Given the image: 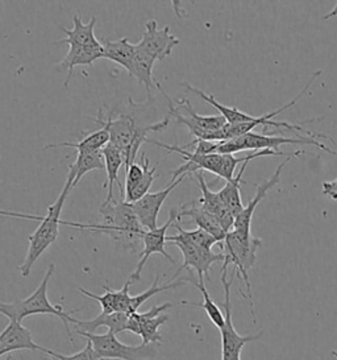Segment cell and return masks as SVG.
I'll list each match as a JSON object with an SVG mask.
<instances>
[{
  "instance_id": "1",
  "label": "cell",
  "mask_w": 337,
  "mask_h": 360,
  "mask_svg": "<svg viewBox=\"0 0 337 360\" xmlns=\"http://www.w3.org/2000/svg\"><path fill=\"white\" fill-rule=\"evenodd\" d=\"M99 212L102 223H78V229L105 233L115 243L136 252L147 230L141 226L132 205L124 200L112 203L103 202Z\"/></svg>"
},
{
  "instance_id": "2",
  "label": "cell",
  "mask_w": 337,
  "mask_h": 360,
  "mask_svg": "<svg viewBox=\"0 0 337 360\" xmlns=\"http://www.w3.org/2000/svg\"><path fill=\"white\" fill-rule=\"evenodd\" d=\"M55 265L51 264L48 266L45 276L42 278L39 288L32 293L31 296L24 300H16L13 302H0V314L8 318L10 321L15 322H22L24 318L34 316V314H48L58 317L62 321L63 326L66 328L70 342L74 345L72 331H70V323H75V318L72 317L75 313H79V310H72L65 311L61 305H53L48 298V284L49 280L54 274Z\"/></svg>"
},
{
  "instance_id": "3",
  "label": "cell",
  "mask_w": 337,
  "mask_h": 360,
  "mask_svg": "<svg viewBox=\"0 0 337 360\" xmlns=\"http://www.w3.org/2000/svg\"><path fill=\"white\" fill-rule=\"evenodd\" d=\"M115 111H110L107 117H103L102 110H99L98 119H100L110 131V143L119 149L126 159V169L132 165L136 159L137 152L143 143H147L149 132H161L166 129L170 122V117H165V120L149 124V126H138L136 119L131 115L121 114L114 117Z\"/></svg>"
},
{
  "instance_id": "4",
  "label": "cell",
  "mask_w": 337,
  "mask_h": 360,
  "mask_svg": "<svg viewBox=\"0 0 337 360\" xmlns=\"http://www.w3.org/2000/svg\"><path fill=\"white\" fill-rule=\"evenodd\" d=\"M73 182L74 176L69 172L67 180H66L61 194L58 195L55 202L48 207V214L42 218V221H40V224L34 230V233L29 235V247H28V251L25 255L24 263L19 266V271L22 277H28L31 275L33 265L36 264V262L40 259V256L57 240L58 233H60V224H66V226L73 227V222H66V221L60 219L66 198L69 197L70 191H73L72 189Z\"/></svg>"
},
{
  "instance_id": "5",
  "label": "cell",
  "mask_w": 337,
  "mask_h": 360,
  "mask_svg": "<svg viewBox=\"0 0 337 360\" xmlns=\"http://www.w3.org/2000/svg\"><path fill=\"white\" fill-rule=\"evenodd\" d=\"M261 239L251 236H245L242 233H236L232 230L231 233H227L225 240L220 243L221 251L224 255V262L221 271H227L230 265H233V275L239 276L240 281L246 286V300L251 307V314L253 321L256 322L254 316V307H253L252 288L248 272L252 269L256 264L257 259V250L261 245Z\"/></svg>"
},
{
  "instance_id": "6",
  "label": "cell",
  "mask_w": 337,
  "mask_h": 360,
  "mask_svg": "<svg viewBox=\"0 0 337 360\" xmlns=\"http://www.w3.org/2000/svg\"><path fill=\"white\" fill-rule=\"evenodd\" d=\"M282 144H310L315 146L316 148L323 149L331 155H336L337 150H332L320 143L317 139L300 136V138H284V136H274V135H265V134H254L249 132L242 138L233 139L228 141H219V147L216 149V153L219 155H233L236 152L242 150H263V149H272L275 152H279V147Z\"/></svg>"
},
{
  "instance_id": "7",
  "label": "cell",
  "mask_w": 337,
  "mask_h": 360,
  "mask_svg": "<svg viewBox=\"0 0 337 360\" xmlns=\"http://www.w3.org/2000/svg\"><path fill=\"white\" fill-rule=\"evenodd\" d=\"M233 274L230 280H227V271H221V284L224 288V317L225 322L220 328L221 334V360L242 359V349L245 345L258 340L263 337V331L256 335H242L236 331L232 321L231 286L233 283Z\"/></svg>"
},
{
  "instance_id": "8",
  "label": "cell",
  "mask_w": 337,
  "mask_h": 360,
  "mask_svg": "<svg viewBox=\"0 0 337 360\" xmlns=\"http://www.w3.org/2000/svg\"><path fill=\"white\" fill-rule=\"evenodd\" d=\"M78 335L84 337L91 342L95 351L99 356L107 360H147L156 356L157 349L154 345H140V346H128L121 343L115 334L107 331L105 334H90L77 331Z\"/></svg>"
},
{
  "instance_id": "9",
  "label": "cell",
  "mask_w": 337,
  "mask_h": 360,
  "mask_svg": "<svg viewBox=\"0 0 337 360\" xmlns=\"http://www.w3.org/2000/svg\"><path fill=\"white\" fill-rule=\"evenodd\" d=\"M168 102V117H174L178 124L189 128L191 135L198 140H207L211 134L219 131L227 124L221 115L204 117L198 114L190 103L189 99H179L174 105L171 98L165 96Z\"/></svg>"
},
{
  "instance_id": "10",
  "label": "cell",
  "mask_w": 337,
  "mask_h": 360,
  "mask_svg": "<svg viewBox=\"0 0 337 360\" xmlns=\"http://www.w3.org/2000/svg\"><path fill=\"white\" fill-rule=\"evenodd\" d=\"M177 231L178 233H176L174 236L166 238V242L176 244L183 256V263L179 266L177 274L173 277V281L180 275V272L183 269L195 271L198 275V281H204V276L209 278L211 265L218 263V262H224V255L223 252L215 254V252H212V250L201 248L199 245L189 240L179 230Z\"/></svg>"
},
{
  "instance_id": "11",
  "label": "cell",
  "mask_w": 337,
  "mask_h": 360,
  "mask_svg": "<svg viewBox=\"0 0 337 360\" xmlns=\"http://www.w3.org/2000/svg\"><path fill=\"white\" fill-rule=\"evenodd\" d=\"M171 304L166 302L158 307H150L145 313H132L128 316L126 331H131L143 339V345L162 343L159 328L168 322V314H164L171 309Z\"/></svg>"
},
{
  "instance_id": "12",
  "label": "cell",
  "mask_w": 337,
  "mask_h": 360,
  "mask_svg": "<svg viewBox=\"0 0 337 360\" xmlns=\"http://www.w3.org/2000/svg\"><path fill=\"white\" fill-rule=\"evenodd\" d=\"M147 143L157 146L159 148L166 149L168 152H176L179 153L183 159H185V164L182 167H179L178 169L173 172V179L170 182L178 180L180 176H192L197 172H201V170H207L210 173H213L219 177L220 174L221 164H223V155L219 153H212V155H198L195 152H189L186 149L178 147V146H168V144H164L159 143L156 140H149L147 139Z\"/></svg>"
},
{
  "instance_id": "13",
  "label": "cell",
  "mask_w": 337,
  "mask_h": 360,
  "mask_svg": "<svg viewBox=\"0 0 337 360\" xmlns=\"http://www.w3.org/2000/svg\"><path fill=\"white\" fill-rule=\"evenodd\" d=\"M305 153H307L305 150H296L293 156L287 158L282 164L278 165V168L274 172V174L270 177V180L263 181V184H254V186H256V195H254V198L249 201V203L244 207V210L234 219L233 230L236 233H242V235H245V236H251L252 235L253 214L256 212L257 206L266 198L267 191H272L275 185L279 184V177H281V173H282L284 167L291 161V159L298 158L300 155H305Z\"/></svg>"
},
{
  "instance_id": "14",
  "label": "cell",
  "mask_w": 337,
  "mask_h": 360,
  "mask_svg": "<svg viewBox=\"0 0 337 360\" xmlns=\"http://www.w3.org/2000/svg\"><path fill=\"white\" fill-rule=\"evenodd\" d=\"M178 221V212L171 210L170 215H168V222L165 223L162 227H158L156 230H149L144 233L143 236V244H144V250L141 252V257L140 262L137 264L136 269L132 275L129 276V280L132 283L138 281L141 277V272L144 269V266L147 264V259L152 255L159 254L162 255L164 257H166L171 264H176V260L166 252L165 250V244H166V233L168 230L173 226V223Z\"/></svg>"
},
{
  "instance_id": "15",
  "label": "cell",
  "mask_w": 337,
  "mask_h": 360,
  "mask_svg": "<svg viewBox=\"0 0 337 360\" xmlns=\"http://www.w3.org/2000/svg\"><path fill=\"white\" fill-rule=\"evenodd\" d=\"M180 40L170 33L168 25L162 30H158L156 20H149L145 24V32L140 43L136 44L137 48L150 54L156 60H165L171 56L173 49L179 45Z\"/></svg>"
},
{
  "instance_id": "16",
  "label": "cell",
  "mask_w": 337,
  "mask_h": 360,
  "mask_svg": "<svg viewBox=\"0 0 337 360\" xmlns=\"http://www.w3.org/2000/svg\"><path fill=\"white\" fill-rule=\"evenodd\" d=\"M185 179H186V176H180L178 180L170 182L168 188H165L164 191L147 193V195H144L141 200H138L135 203H131L141 226L147 231L158 229V214H159L164 202L166 201L170 193L174 191Z\"/></svg>"
},
{
  "instance_id": "17",
  "label": "cell",
  "mask_w": 337,
  "mask_h": 360,
  "mask_svg": "<svg viewBox=\"0 0 337 360\" xmlns=\"http://www.w3.org/2000/svg\"><path fill=\"white\" fill-rule=\"evenodd\" d=\"M195 179H197V184L201 191V197L198 200V203L219 221L225 233H231L236 218L230 212V209L225 206V203L221 201L219 191L215 193V191H210L201 172L195 173Z\"/></svg>"
},
{
  "instance_id": "18",
  "label": "cell",
  "mask_w": 337,
  "mask_h": 360,
  "mask_svg": "<svg viewBox=\"0 0 337 360\" xmlns=\"http://www.w3.org/2000/svg\"><path fill=\"white\" fill-rule=\"evenodd\" d=\"M0 346L6 351V354H10L13 351L21 349H29V351H40L51 356L52 349H45L40 345H37L33 340L31 330L22 326L20 322L10 321V323L0 333Z\"/></svg>"
},
{
  "instance_id": "19",
  "label": "cell",
  "mask_w": 337,
  "mask_h": 360,
  "mask_svg": "<svg viewBox=\"0 0 337 360\" xmlns=\"http://www.w3.org/2000/svg\"><path fill=\"white\" fill-rule=\"evenodd\" d=\"M132 284L133 283L131 280H128L126 285L123 286L120 290H114V289L105 285V293L102 296H96L84 288H79L78 290L84 296L98 301L102 307L100 313H105V314L126 313L129 316V307H131V301H132V296L129 295V288Z\"/></svg>"
},
{
  "instance_id": "20",
  "label": "cell",
  "mask_w": 337,
  "mask_h": 360,
  "mask_svg": "<svg viewBox=\"0 0 337 360\" xmlns=\"http://www.w3.org/2000/svg\"><path fill=\"white\" fill-rule=\"evenodd\" d=\"M99 58H105V48L99 41L90 44L87 46H70L69 52L63 57L62 61L60 63V68L67 70V77L63 82V86L65 87L69 86V81L73 75L75 66H78V65H93Z\"/></svg>"
},
{
  "instance_id": "21",
  "label": "cell",
  "mask_w": 337,
  "mask_h": 360,
  "mask_svg": "<svg viewBox=\"0 0 337 360\" xmlns=\"http://www.w3.org/2000/svg\"><path fill=\"white\" fill-rule=\"evenodd\" d=\"M187 217L192 222L195 223L198 226V229L204 230L206 233L212 235L219 244L223 243L225 240V236L227 233L224 231V229L221 227L219 221L211 214L207 212L206 209H203L200 206L199 203L195 205L194 202L186 205V206H182L180 212H178V219L180 221L182 218Z\"/></svg>"
},
{
  "instance_id": "22",
  "label": "cell",
  "mask_w": 337,
  "mask_h": 360,
  "mask_svg": "<svg viewBox=\"0 0 337 360\" xmlns=\"http://www.w3.org/2000/svg\"><path fill=\"white\" fill-rule=\"evenodd\" d=\"M156 63V58L152 57L150 54L145 53L144 51L138 49L136 46V54L133 58V64L131 66V70L128 75L131 77H135L140 84L145 86L147 89V98H150V90L157 89L164 96H168L165 90L161 87L157 81L153 77V66Z\"/></svg>"
},
{
  "instance_id": "23",
  "label": "cell",
  "mask_w": 337,
  "mask_h": 360,
  "mask_svg": "<svg viewBox=\"0 0 337 360\" xmlns=\"http://www.w3.org/2000/svg\"><path fill=\"white\" fill-rule=\"evenodd\" d=\"M95 123L100 124V128L96 129L91 134H87L84 139L78 140L77 143H57V144H51L45 149L58 148V147H66V148L75 149L77 153H84V152H94V150H102L105 146L110 143V131L108 127L100 119H95Z\"/></svg>"
},
{
  "instance_id": "24",
  "label": "cell",
  "mask_w": 337,
  "mask_h": 360,
  "mask_svg": "<svg viewBox=\"0 0 337 360\" xmlns=\"http://www.w3.org/2000/svg\"><path fill=\"white\" fill-rule=\"evenodd\" d=\"M103 158H105V173H107V182L103 188H108V194L105 198V203H112L114 201V186L115 184L119 185V189L121 191V184L119 182V170L121 167H126V159L124 155L108 143L105 148L102 149Z\"/></svg>"
},
{
  "instance_id": "25",
  "label": "cell",
  "mask_w": 337,
  "mask_h": 360,
  "mask_svg": "<svg viewBox=\"0 0 337 360\" xmlns=\"http://www.w3.org/2000/svg\"><path fill=\"white\" fill-rule=\"evenodd\" d=\"M73 24V30H67L61 25L58 27L66 34V37L62 40H58L57 43L67 44L70 48V46H87L90 44L98 41V39L95 37V25H96L95 16H93L91 20L87 24H84L79 15H74Z\"/></svg>"
},
{
  "instance_id": "26",
  "label": "cell",
  "mask_w": 337,
  "mask_h": 360,
  "mask_svg": "<svg viewBox=\"0 0 337 360\" xmlns=\"http://www.w3.org/2000/svg\"><path fill=\"white\" fill-rule=\"evenodd\" d=\"M126 322H128V314H126V313H111V314L100 313L98 317L90 319V321L77 319L75 325L79 326L77 331L95 334V331L98 328H107L108 331H111L112 334L117 335V334L126 331Z\"/></svg>"
},
{
  "instance_id": "27",
  "label": "cell",
  "mask_w": 337,
  "mask_h": 360,
  "mask_svg": "<svg viewBox=\"0 0 337 360\" xmlns=\"http://www.w3.org/2000/svg\"><path fill=\"white\" fill-rule=\"evenodd\" d=\"M103 48H105V58L120 65L121 68L126 69V72L131 70V66L133 64V58L136 54V44H131L128 37H123L116 41L105 40Z\"/></svg>"
},
{
  "instance_id": "28",
  "label": "cell",
  "mask_w": 337,
  "mask_h": 360,
  "mask_svg": "<svg viewBox=\"0 0 337 360\" xmlns=\"http://www.w3.org/2000/svg\"><path fill=\"white\" fill-rule=\"evenodd\" d=\"M91 170H105V158L102 150L77 153V160L69 167V172L74 176L72 189Z\"/></svg>"
},
{
  "instance_id": "29",
  "label": "cell",
  "mask_w": 337,
  "mask_h": 360,
  "mask_svg": "<svg viewBox=\"0 0 337 360\" xmlns=\"http://www.w3.org/2000/svg\"><path fill=\"white\" fill-rule=\"evenodd\" d=\"M249 161H252V160L245 161L242 164V169L239 172V174L236 177H233L231 181H228L225 184V186L219 191L221 201L225 203V206L234 215V218L244 210L242 200V184L244 182L242 181V174H244V172L246 169Z\"/></svg>"
},
{
  "instance_id": "30",
  "label": "cell",
  "mask_w": 337,
  "mask_h": 360,
  "mask_svg": "<svg viewBox=\"0 0 337 360\" xmlns=\"http://www.w3.org/2000/svg\"><path fill=\"white\" fill-rule=\"evenodd\" d=\"M194 285L197 286L203 296V302L199 304H195V302H187V301H183L182 304L185 305H191V307H201L206 314L210 318L211 322L213 323L215 328L220 330L224 326V322H225V317H224V313L221 311L220 307L216 305V302L211 298L210 293L207 290V288L204 285V281H191Z\"/></svg>"
},
{
  "instance_id": "31",
  "label": "cell",
  "mask_w": 337,
  "mask_h": 360,
  "mask_svg": "<svg viewBox=\"0 0 337 360\" xmlns=\"http://www.w3.org/2000/svg\"><path fill=\"white\" fill-rule=\"evenodd\" d=\"M158 281H159V274L157 272L156 278H154L153 284H152V286H150L149 289H147V290L143 292V293H140V295L132 297L131 307H129V314L136 313L137 310L140 309V307L144 305L149 298L156 296V295L161 293V292H166V290H170V289H177L179 286L185 285V284L187 283V280H182V281H174V283L170 281V283L165 284V285H158Z\"/></svg>"
},
{
  "instance_id": "32",
  "label": "cell",
  "mask_w": 337,
  "mask_h": 360,
  "mask_svg": "<svg viewBox=\"0 0 337 360\" xmlns=\"http://www.w3.org/2000/svg\"><path fill=\"white\" fill-rule=\"evenodd\" d=\"M141 161H144V162H143L144 177H143V180L140 182V185L137 186L136 191L124 198V201L128 202V203H135V202L138 201V200H141L144 195H147V193H149V189H150V186L153 185V182H154V180L158 177V174H156L157 165H154L153 168H149V160H147V156H145V152H143Z\"/></svg>"
},
{
  "instance_id": "33",
  "label": "cell",
  "mask_w": 337,
  "mask_h": 360,
  "mask_svg": "<svg viewBox=\"0 0 337 360\" xmlns=\"http://www.w3.org/2000/svg\"><path fill=\"white\" fill-rule=\"evenodd\" d=\"M173 227H174L176 230H179L189 240H191L192 243L197 244V245H199L201 248L212 250V247H213L215 244L219 243L212 235L206 233V231L201 230V229H195V230H185V229H182V226H180V223H179V219L177 222L173 223Z\"/></svg>"
},
{
  "instance_id": "34",
  "label": "cell",
  "mask_w": 337,
  "mask_h": 360,
  "mask_svg": "<svg viewBox=\"0 0 337 360\" xmlns=\"http://www.w3.org/2000/svg\"><path fill=\"white\" fill-rule=\"evenodd\" d=\"M51 356L58 360H107L98 355V352L95 351L90 340H87V343H86V346H84V349H82V351L75 352L73 355H69V356H67V355H62V354H60V352H54V351H52V352H51Z\"/></svg>"
},
{
  "instance_id": "35",
  "label": "cell",
  "mask_w": 337,
  "mask_h": 360,
  "mask_svg": "<svg viewBox=\"0 0 337 360\" xmlns=\"http://www.w3.org/2000/svg\"><path fill=\"white\" fill-rule=\"evenodd\" d=\"M143 177H144L143 165L136 164V162L129 165V168L126 169V197L136 191L137 186L140 185V182L143 180Z\"/></svg>"
},
{
  "instance_id": "36",
  "label": "cell",
  "mask_w": 337,
  "mask_h": 360,
  "mask_svg": "<svg viewBox=\"0 0 337 360\" xmlns=\"http://www.w3.org/2000/svg\"><path fill=\"white\" fill-rule=\"evenodd\" d=\"M323 194L331 200L337 201V179L335 181L323 182Z\"/></svg>"
},
{
  "instance_id": "37",
  "label": "cell",
  "mask_w": 337,
  "mask_h": 360,
  "mask_svg": "<svg viewBox=\"0 0 337 360\" xmlns=\"http://www.w3.org/2000/svg\"><path fill=\"white\" fill-rule=\"evenodd\" d=\"M337 16V3L336 6H335V8L332 10V11L329 12V13H326V16H323V20H329V19H332V18H336Z\"/></svg>"
},
{
  "instance_id": "38",
  "label": "cell",
  "mask_w": 337,
  "mask_h": 360,
  "mask_svg": "<svg viewBox=\"0 0 337 360\" xmlns=\"http://www.w3.org/2000/svg\"><path fill=\"white\" fill-rule=\"evenodd\" d=\"M3 355H7V354H6V351H4V349H3V347H1V346H0V358H1V356H3Z\"/></svg>"
},
{
  "instance_id": "39",
  "label": "cell",
  "mask_w": 337,
  "mask_h": 360,
  "mask_svg": "<svg viewBox=\"0 0 337 360\" xmlns=\"http://www.w3.org/2000/svg\"><path fill=\"white\" fill-rule=\"evenodd\" d=\"M237 360H242V359H237Z\"/></svg>"
}]
</instances>
